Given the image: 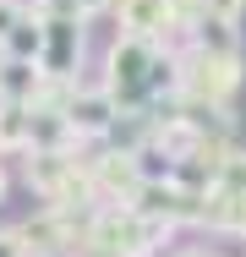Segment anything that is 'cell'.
Instances as JSON below:
<instances>
[{
	"mask_svg": "<svg viewBox=\"0 0 246 257\" xmlns=\"http://www.w3.org/2000/svg\"><path fill=\"white\" fill-rule=\"evenodd\" d=\"M143 66H148V50H137V44H126V50H115V82H126V88H137V82H143Z\"/></svg>",
	"mask_w": 246,
	"mask_h": 257,
	"instance_id": "1",
	"label": "cell"
},
{
	"mask_svg": "<svg viewBox=\"0 0 246 257\" xmlns=\"http://www.w3.org/2000/svg\"><path fill=\"white\" fill-rule=\"evenodd\" d=\"M71 120L77 126H88V132H98V126H109V99H88L71 109Z\"/></svg>",
	"mask_w": 246,
	"mask_h": 257,
	"instance_id": "2",
	"label": "cell"
},
{
	"mask_svg": "<svg viewBox=\"0 0 246 257\" xmlns=\"http://www.w3.org/2000/svg\"><path fill=\"white\" fill-rule=\"evenodd\" d=\"M11 50L17 55H39L44 50V33H39L33 22H17V28H11Z\"/></svg>",
	"mask_w": 246,
	"mask_h": 257,
	"instance_id": "3",
	"label": "cell"
},
{
	"mask_svg": "<svg viewBox=\"0 0 246 257\" xmlns=\"http://www.w3.org/2000/svg\"><path fill=\"white\" fill-rule=\"evenodd\" d=\"M159 6H164V0H126V11H132V22H137V28H148V17H153Z\"/></svg>",
	"mask_w": 246,
	"mask_h": 257,
	"instance_id": "4",
	"label": "cell"
},
{
	"mask_svg": "<svg viewBox=\"0 0 246 257\" xmlns=\"http://www.w3.org/2000/svg\"><path fill=\"white\" fill-rule=\"evenodd\" d=\"M17 22H22V17H17V11L0 0V39H11V28H17Z\"/></svg>",
	"mask_w": 246,
	"mask_h": 257,
	"instance_id": "5",
	"label": "cell"
},
{
	"mask_svg": "<svg viewBox=\"0 0 246 257\" xmlns=\"http://www.w3.org/2000/svg\"><path fill=\"white\" fill-rule=\"evenodd\" d=\"M0 257H22V246H17V235H0Z\"/></svg>",
	"mask_w": 246,
	"mask_h": 257,
	"instance_id": "6",
	"label": "cell"
},
{
	"mask_svg": "<svg viewBox=\"0 0 246 257\" xmlns=\"http://www.w3.org/2000/svg\"><path fill=\"white\" fill-rule=\"evenodd\" d=\"M77 6H88V11H98V6H104V0H77Z\"/></svg>",
	"mask_w": 246,
	"mask_h": 257,
	"instance_id": "7",
	"label": "cell"
}]
</instances>
